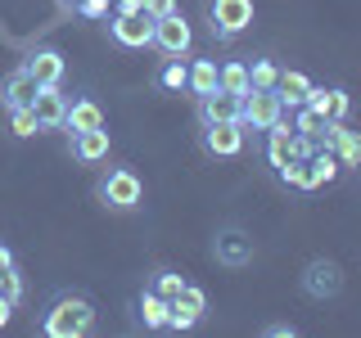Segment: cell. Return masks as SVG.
<instances>
[{"label": "cell", "instance_id": "8", "mask_svg": "<svg viewBox=\"0 0 361 338\" xmlns=\"http://www.w3.org/2000/svg\"><path fill=\"white\" fill-rule=\"evenodd\" d=\"M199 149L208 158H240L248 149V131L240 122H203L199 127Z\"/></svg>", "mask_w": 361, "mask_h": 338}, {"label": "cell", "instance_id": "31", "mask_svg": "<svg viewBox=\"0 0 361 338\" xmlns=\"http://www.w3.org/2000/svg\"><path fill=\"white\" fill-rule=\"evenodd\" d=\"M176 9V0H145V14L149 18H163V14H172Z\"/></svg>", "mask_w": 361, "mask_h": 338}, {"label": "cell", "instance_id": "15", "mask_svg": "<svg viewBox=\"0 0 361 338\" xmlns=\"http://www.w3.org/2000/svg\"><path fill=\"white\" fill-rule=\"evenodd\" d=\"M32 113H37L41 131H63V118H68V90H63V86H37Z\"/></svg>", "mask_w": 361, "mask_h": 338}, {"label": "cell", "instance_id": "17", "mask_svg": "<svg viewBox=\"0 0 361 338\" xmlns=\"http://www.w3.org/2000/svg\"><path fill=\"white\" fill-rule=\"evenodd\" d=\"M307 104L321 113L325 122H348L353 118V95H348L343 86H312Z\"/></svg>", "mask_w": 361, "mask_h": 338}, {"label": "cell", "instance_id": "20", "mask_svg": "<svg viewBox=\"0 0 361 338\" xmlns=\"http://www.w3.org/2000/svg\"><path fill=\"white\" fill-rule=\"evenodd\" d=\"M312 86H316V82H312L307 73H298V68H280V77H276V95H280V104H285V108L307 104Z\"/></svg>", "mask_w": 361, "mask_h": 338}, {"label": "cell", "instance_id": "25", "mask_svg": "<svg viewBox=\"0 0 361 338\" xmlns=\"http://www.w3.org/2000/svg\"><path fill=\"white\" fill-rule=\"evenodd\" d=\"M276 77H280V63L267 59V54H257L248 63V90H276Z\"/></svg>", "mask_w": 361, "mask_h": 338}, {"label": "cell", "instance_id": "7", "mask_svg": "<svg viewBox=\"0 0 361 338\" xmlns=\"http://www.w3.org/2000/svg\"><path fill=\"white\" fill-rule=\"evenodd\" d=\"M285 104H280V95L276 90H248V95H240V127L248 131V135H262L271 122H280L285 118Z\"/></svg>", "mask_w": 361, "mask_h": 338}, {"label": "cell", "instance_id": "2", "mask_svg": "<svg viewBox=\"0 0 361 338\" xmlns=\"http://www.w3.org/2000/svg\"><path fill=\"white\" fill-rule=\"evenodd\" d=\"M95 199H99V208L118 212V217L140 212V203H145V180H140V172H135V167H127V163H109L104 172H99V180H95Z\"/></svg>", "mask_w": 361, "mask_h": 338}, {"label": "cell", "instance_id": "12", "mask_svg": "<svg viewBox=\"0 0 361 338\" xmlns=\"http://www.w3.org/2000/svg\"><path fill=\"white\" fill-rule=\"evenodd\" d=\"M68 154H73V163H82V167L109 163V154H113V135H109V127L82 131V135H68Z\"/></svg>", "mask_w": 361, "mask_h": 338}, {"label": "cell", "instance_id": "28", "mask_svg": "<svg viewBox=\"0 0 361 338\" xmlns=\"http://www.w3.org/2000/svg\"><path fill=\"white\" fill-rule=\"evenodd\" d=\"M0 293H5V298L14 302V307L23 302V293H27V284H23V270H18V266H9L5 275H0Z\"/></svg>", "mask_w": 361, "mask_h": 338}, {"label": "cell", "instance_id": "29", "mask_svg": "<svg viewBox=\"0 0 361 338\" xmlns=\"http://www.w3.org/2000/svg\"><path fill=\"white\" fill-rule=\"evenodd\" d=\"M77 18H90V23H104L113 14V0H77Z\"/></svg>", "mask_w": 361, "mask_h": 338}, {"label": "cell", "instance_id": "16", "mask_svg": "<svg viewBox=\"0 0 361 338\" xmlns=\"http://www.w3.org/2000/svg\"><path fill=\"white\" fill-rule=\"evenodd\" d=\"M95 127H109L104 104H99L95 95H73V99H68L63 131H68V135H82V131H95Z\"/></svg>", "mask_w": 361, "mask_h": 338}, {"label": "cell", "instance_id": "13", "mask_svg": "<svg viewBox=\"0 0 361 338\" xmlns=\"http://www.w3.org/2000/svg\"><path fill=\"white\" fill-rule=\"evenodd\" d=\"M32 99H37V77L27 73V63H14L0 77V108H32Z\"/></svg>", "mask_w": 361, "mask_h": 338}, {"label": "cell", "instance_id": "11", "mask_svg": "<svg viewBox=\"0 0 361 338\" xmlns=\"http://www.w3.org/2000/svg\"><path fill=\"white\" fill-rule=\"evenodd\" d=\"M203 315H208V293H203L199 284H185V289L176 293V302H172L167 334H190V330H199Z\"/></svg>", "mask_w": 361, "mask_h": 338}, {"label": "cell", "instance_id": "33", "mask_svg": "<svg viewBox=\"0 0 361 338\" xmlns=\"http://www.w3.org/2000/svg\"><path fill=\"white\" fill-rule=\"evenodd\" d=\"M9 266H18V257H14V248H9L5 239H0V275H5Z\"/></svg>", "mask_w": 361, "mask_h": 338}, {"label": "cell", "instance_id": "35", "mask_svg": "<svg viewBox=\"0 0 361 338\" xmlns=\"http://www.w3.org/2000/svg\"><path fill=\"white\" fill-rule=\"evenodd\" d=\"M68 5H77V0H68Z\"/></svg>", "mask_w": 361, "mask_h": 338}, {"label": "cell", "instance_id": "22", "mask_svg": "<svg viewBox=\"0 0 361 338\" xmlns=\"http://www.w3.org/2000/svg\"><path fill=\"white\" fill-rule=\"evenodd\" d=\"M217 90H226V95H248V59L217 63Z\"/></svg>", "mask_w": 361, "mask_h": 338}, {"label": "cell", "instance_id": "4", "mask_svg": "<svg viewBox=\"0 0 361 338\" xmlns=\"http://www.w3.org/2000/svg\"><path fill=\"white\" fill-rule=\"evenodd\" d=\"M149 50H158L163 59H190V50H195V27H190V18L180 14V9L154 18V45Z\"/></svg>", "mask_w": 361, "mask_h": 338}, {"label": "cell", "instance_id": "1", "mask_svg": "<svg viewBox=\"0 0 361 338\" xmlns=\"http://www.w3.org/2000/svg\"><path fill=\"white\" fill-rule=\"evenodd\" d=\"M99 325V311H95V298L90 293H77V289H54L50 298L41 302V315H37V330L41 338H86L95 334Z\"/></svg>", "mask_w": 361, "mask_h": 338}, {"label": "cell", "instance_id": "18", "mask_svg": "<svg viewBox=\"0 0 361 338\" xmlns=\"http://www.w3.org/2000/svg\"><path fill=\"white\" fill-rule=\"evenodd\" d=\"M167 315H172V302L158 298L154 289H140L135 298V320H140L145 334H167Z\"/></svg>", "mask_w": 361, "mask_h": 338}, {"label": "cell", "instance_id": "21", "mask_svg": "<svg viewBox=\"0 0 361 338\" xmlns=\"http://www.w3.org/2000/svg\"><path fill=\"white\" fill-rule=\"evenodd\" d=\"M217 90V59H190V82H185V95H212Z\"/></svg>", "mask_w": 361, "mask_h": 338}, {"label": "cell", "instance_id": "30", "mask_svg": "<svg viewBox=\"0 0 361 338\" xmlns=\"http://www.w3.org/2000/svg\"><path fill=\"white\" fill-rule=\"evenodd\" d=\"M262 334H267V338H298V325H285V320H271V325H262Z\"/></svg>", "mask_w": 361, "mask_h": 338}, {"label": "cell", "instance_id": "32", "mask_svg": "<svg viewBox=\"0 0 361 338\" xmlns=\"http://www.w3.org/2000/svg\"><path fill=\"white\" fill-rule=\"evenodd\" d=\"M113 14H145V0H113Z\"/></svg>", "mask_w": 361, "mask_h": 338}, {"label": "cell", "instance_id": "23", "mask_svg": "<svg viewBox=\"0 0 361 338\" xmlns=\"http://www.w3.org/2000/svg\"><path fill=\"white\" fill-rule=\"evenodd\" d=\"M190 280L180 275V270H172V266H158V270H149V275H145V289H154L158 298H167V302H176V293L185 289Z\"/></svg>", "mask_w": 361, "mask_h": 338}, {"label": "cell", "instance_id": "24", "mask_svg": "<svg viewBox=\"0 0 361 338\" xmlns=\"http://www.w3.org/2000/svg\"><path fill=\"white\" fill-rule=\"evenodd\" d=\"M307 163H312V189H325V185H334V180L343 176V172H338V158L330 149H316Z\"/></svg>", "mask_w": 361, "mask_h": 338}, {"label": "cell", "instance_id": "19", "mask_svg": "<svg viewBox=\"0 0 361 338\" xmlns=\"http://www.w3.org/2000/svg\"><path fill=\"white\" fill-rule=\"evenodd\" d=\"M195 118L203 122H240V95H226V90H212V95L195 99Z\"/></svg>", "mask_w": 361, "mask_h": 338}, {"label": "cell", "instance_id": "34", "mask_svg": "<svg viewBox=\"0 0 361 338\" xmlns=\"http://www.w3.org/2000/svg\"><path fill=\"white\" fill-rule=\"evenodd\" d=\"M9 315H14V302H9L5 293H0V330H5V325H9Z\"/></svg>", "mask_w": 361, "mask_h": 338}, {"label": "cell", "instance_id": "9", "mask_svg": "<svg viewBox=\"0 0 361 338\" xmlns=\"http://www.w3.org/2000/svg\"><path fill=\"white\" fill-rule=\"evenodd\" d=\"M104 27H109V41L118 50H149L154 45V18L149 14H109Z\"/></svg>", "mask_w": 361, "mask_h": 338}, {"label": "cell", "instance_id": "3", "mask_svg": "<svg viewBox=\"0 0 361 338\" xmlns=\"http://www.w3.org/2000/svg\"><path fill=\"white\" fill-rule=\"evenodd\" d=\"M253 27V0H208V37L217 45L240 41Z\"/></svg>", "mask_w": 361, "mask_h": 338}, {"label": "cell", "instance_id": "5", "mask_svg": "<svg viewBox=\"0 0 361 338\" xmlns=\"http://www.w3.org/2000/svg\"><path fill=\"white\" fill-rule=\"evenodd\" d=\"M298 289H302V298H312V302H334L338 293H343V266H338L334 257H312L298 275Z\"/></svg>", "mask_w": 361, "mask_h": 338}, {"label": "cell", "instance_id": "10", "mask_svg": "<svg viewBox=\"0 0 361 338\" xmlns=\"http://www.w3.org/2000/svg\"><path fill=\"white\" fill-rule=\"evenodd\" d=\"M321 149L338 158V172H361V131H353L348 122H325Z\"/></svg>", "mask_w": 361, "mask_h": 338}, {"label": "cell", "instance_id": "26", "mask_svg": "<svg viewBox=\"0 0 361 338\" xmlns=\"http://www.w3.org/2000/svg\"><path fill=\"white\" fill-rule=\"evenodd\" d=\"M190 82V63L185 59H163V68H158V86L172 90V95H180Z\"/></svg>", "mask_w": 361, "mask_h": 338}, {"label": "cell", "instance_id": "27", "mask_svg": "<svg viewBox=\"0 0 361 338\" xmlns=\"http://www.w3.org/2000/svg\"><path fill=\"white\" fill-rule=\"evenodd\" d=\"M5 118H9V135H14V140H32V135H41V122H37L32 108H9Z\"/></svg>", "mask_w": 361, "mask_h": 338}, {"label": "cell", "instance_id": "6", "mask_svg": "<svg viewBox=\"0 0 361 338\" xmlns=\"http://www.w3.org/2000/svg\"><path fill=\"white\" fill-rule=\"evenodd\" d=\"M253 257H257V244L244 225H221V230L212 234V262L217 266L244 270V266H253Z\"/></svg>", "mask_w": 361, "mask_h": 338}, {"label": "cell", "instance_id": "14", "mask_svg": "<svg viewBox=\"0 0 361 338\" xmlns=\"http://www.w3.org/2000/svg\"><path fill=\"white\" fill-rule=\"evenodd\" d=\"M23 63H27V73L37 77V86H63V77H68V59H63V50H54V45H37Z\"/></svg>", "mask_w": 361, "mask_h": 338}]
</instances>
